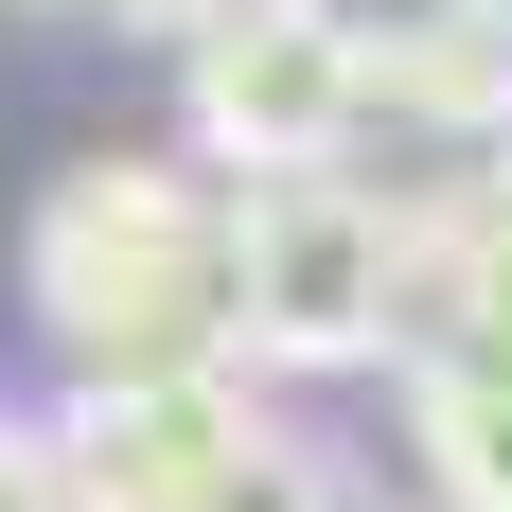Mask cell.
<instances>
[{
  "label": "cell",
  "mask_w": 512,
  "mask_h": 512,
  "mask_svg": "<svg viewBox=\"0 0 512 512\" xmlns=\"http://www.w3.org/2000/svg\"><path fill=\"white\" fill-rule=\"evenodd\" d=\"M18 301L71 371H212L230 354V177L212 159H71L18 230Z\"/></svg>",
  "instance_id": "6da1fadb"
},
{
  "label": "cell",
  "mask_w": 512,
  "mask_h": 512,
  "mask_svg": "<svg viewBox=\"0 0 512 512\" xmlns=\"http://www.w3.org/2000/svg\"><path fill=\"white\" fill-rule=\"evenodd\" d=\"M389 248H407V212L354 159L230 177V354L248 371H371L389 354Z\"/></svg>",
  "instance_id": "7a4b0ae2"
},
{
  "label": "cell",
  "mask_w": 512,
  "mask_h": 512,
  "mask_svg": "<svg viewBox=\"0 0 512 512\" xmlns=\"http://www.w3.org/2000/svg\"><path fill=\"white\" fill-rule=\"evenodd\" d=\"M177 124H195L212 177H301V159H354L371 124V53L301 0H212L177 36Z\"/></svg>",
  "instance_id": "3957f363"
},
{
  "label": "cell",
  "mask_w": 512,
  "mask_h": 512,
  "mask_svg": "<svg viewBox=\"0 0 512 512\" xmlns=\"http://www.w3.org/2000/svg\"><path fill=\"white\" fill-rule=\"evenodd\" d=\"M248 424H265L248 354H212V371H71L53 460H71V512H195Z\"/></svg>",
  "instance_id": "277c9868"
},
{
  "label": "cell",
  "mask_w": 512,
  "mask_h": 512,
  "mask_svg": "<svg viewBox=\"0 0 512 512\" xmlns=\"http://www.w3.org/2000/svg\"><path fill=\"white\" fill-rule=\"evenodd\" d=\"M389 354H512V142H477L460 195H407Z\"/></svg>",
  "instance_id": "5b68a950"
},
{
  "label": "cell",
  "mask_w": 512,
  "mask_h": 512,
  "mask_svg": "<svg viewBox=\"0 0 512 512\" xmlns=\"http://www.w3.org/2000/svg\"><path fill=\"white\" fill-rule=\"evenodd\" d=\"M407 424L442 512H512V354H407Z\"/></svg>",
  "instance_id": "8992f818"
},
{
  "label": "cell",
  "mask_w": 512,
  "mask_h": 512,
  "mask_svg": "<svg viewBox=\"0 0 512 512\" xmlns=\"http://www.w3.org/2000/svg\"><path fill=\"white\" fill-rule=\"evenodd\" d=\"M371 106H389V124H460V142H512V0L442 18L424 53H389V71H371Z\"/></svg>",
  "instance_id": "52a82bcc"
},
{
  "label": "cell",
  "mask_w": 512,
  "mask_h": 512,
  "mask_svg": "<svg viewBox=\"0 0 512 512\" xmlns=\"http://www.w3.org/2000/svg\"><path fill=\"white\" fill-rule=\"evenodd\" d=\"M195 512H354V495H336V460H318V442H283V424H248V442H230V477H212Z\"/></svg>",
  "instance_id": "ba28073f"
},
{
  "label": "cell",
  "mask_w": 512,
  "mask_h": 512,
  "mask_svg": "<svg viewBox=\"0 0 512 512\" xmlns=\"http://www.w3.org/2000/svg\"><path fill=\"white\" fill-rule=\"evenodd\" d=\"M301 18H336V36H354L371 71H389V53H424L442 18H477V0H301Z\"/></svg>",
  "instance_id": "9c48e42d"
},
{
  "label": "cell",
  "mask_w": 512,
  "mask_h": 512,
  "mask_svg": "<svg viewBox=\"0 0 512 512\" xmlns=\"http://www.w3.org/2000/svg\"><path fill=\"white\" fill-rule=\"evenodd\" d=\"M0 512H71V460H53V424H0Z\"/></svg>",
  "instance_id": "30bf717a"
},
{
  "label": "cell",
  "mask_w": 512,
  "mask_h": 512,
  "mask_svg": "<svg viewBox=\"0 0 512 512\" xmlns=\"http://www.w3.org/2000/svg\"><path fill=\"white\" fill-rule=\"evenodd\" d=\"M106 18H124V36H159V53H177V36H195V18H212V0H106Z\"/></svg>",
  "instance_id": "8fae6325"
}]
</instances>
